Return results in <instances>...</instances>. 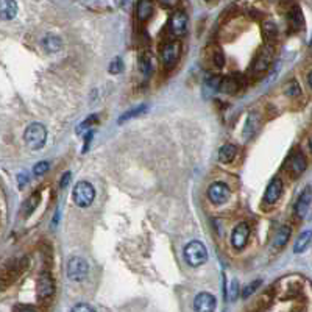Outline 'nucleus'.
<instances>
[{
  "label": "nucleus",
  "mask_w": 312,
  "mask_h": 312,
  "mask_svg": "<svg viewBox=\"0 0 312 312\" xmlns=\"http://www.w3.org/2000/svg\"><path fill=\"white\" fill-rule=\"evenodd\" d=\"M261 286V281H254V282H251V284H248L247 287H245V290L242 292V296L244 298H248V296L256 290V287H259Z\"/></svg>",
  "instance_id": "obj_33"
},
{
  "label": "nucleus",
  "mask_w": 312,
  "mask_h": 312,
  "mask_svg": "<svg viewBox=\"0 0 312 312\" xmlns=\"http://www.w3.org/2000/svg\"><path fill=\"white\" fill-rule=\"evenodd\" d=\"M140 70H142L144 77H150L151 70H153V63H151L150 55H144L142 58H140Z\"/></svg>",
  "instance_id": "obj_23"
},
{
  "label": "nucleus",
  "mask_w": 312,
  "mask_h": 312,
  "mask_svg": "<svg viewBox=\"0 0 312 312\" xmlns=\"http://www.w3.org/2000/svg\"><path fill=\"white\" fill-rule=\"evenodd\" d=\"M180 50H181V44L178 41H170L167 44L163 47V52H161V58H163V63L167 66V67H172L178 58H180Z\"/></svg>",
  "instance_id": "obj_7"
},
{
  "label": "nucleus",
  "mask_w": 312,
  "mask_h": 312,
  "mask_svg": "<svg viewBox=\"0 0 312 312\" xmlns=\"http://www.w3.org/2000/svg\"><path fill=\"white\" fill-rule=\"evenodd\" d=\"M158 2L164 7V8H174L178 5L180 0H158Z\"/></svg>",
  "instance_id": "obj_35"
},
{
  "label": "nucleus",
  "mask_w": 312,
  "mask_h": 312,
  "mask_svg": "<svg viewBox=\"0 0 312 312\" xmlns=\"http://www.w3.org/2000/svg\"><path fill=\"white\" fill-rule=\"evenodd\" d=\"M92 310H94V307H91L89 304H84V303H80L72 307V312H92Z\"/></svg>",
  "instance_id": "obj_34"
},
{
  "label": "nucleus",
  "mask_w": 312,
  "mask_h": 312,
  "mask_svg": "<svg viewBox=\"0 0 312 312\" xmlns=\"http://www.w3.org/2000/svg\"><path fill=\"white\" fill-rule=\"evenodd\" d=\"M211 60H212V63H214L217 67H222V66L225 64V56H223V52H222L219 47H216L214 50L211 52Z\"/></svg>",
  "instance_id": "obj_25"
},
{
  "label": "nucleus",
  "mask_w": 312,
  "mask_h": 312,
  "mask_svg": "<svg viewBox=\"0 0 312 312\" xmlns=\"http://www.w3.org/2000/svg\"><path fill=\"white\" fill-rule=\"evenodd\" d=\"M153 14V0H139L136 8V16L140 22H145Z\"/></svg>",
  "instance_id": "obj_16"
},
{
  "label": "nucleus",
  "mask_w": 312,
  "mask_h": 312,
  "mask_svg": "<svg viewBox=\"0 0 312 312\" xmlns=\"http://www.w3.org/2000/svg\"><path fill=\"white\" fill-rule=\"evenodd\" d=\"M310 202H312V194H310V186H306L301 195L298 197V202L295 205V212L298 217H306L310 211Z\"/></svg>",
  "instance_id": "obj_12"
},
{
  "label": "nucleus",
  "mask_w": 312,
  "mask_h": 312,
  "mask_svg": "<svg viewBox=\"0 0 312 312\" xmlns=\"http://www.w3.org/2000/svg\"><path fill=\"white\" fill-rule=\"evenodd\" d=\"M230 195H231L230 188L226 186L225 183H222V181L212 183L211 186H209V189H208V197H209V200H211L212 203H216V205L225 203V202L230 198Z\"/></svg>",
  "instance_id": "obj_5"
},
{
  "label": "nucleus",
  "mask_w": 312,
  "mask_h": 312,
  "mask_svg": "<svg viewBox=\"0 0 312 312\" xmlns=\"http://www.w3.org/2000/svg\"><path fill=\"white\" fill-rule=\"evenodd\" d=\"M25 144L32 150H39L44 147L46 139H47V130L42 123H32L27 126L24 133Z\"/></svg>",
  "instance_id": "obj_1"
},
{
  "label": "nucleus",
  "mask_w": 312,
  "mask_h": 312,
  "mask_svg": "<svg viewBox=\"0 0 312 312\" xmlns=\"http://www.w3.org/2000/svg\"><path fill=\"white\" fill-rule=\"evenodd\" d=\"M188 16L184 14L183 11H177L174 13L172 16L169 19V27H170V32H172L175 36H183L184 33L188 32Z\"/></svg>",
  "instance_id": "obj_8"
},
{
  "label": "nucleus",
  "mask_w": 312,
  "mask_h": 312,
  "mask_svg": "<svg viewBox=\"0 0 312 312\" xmlns=\"http://www.w3.org/2000/svg\"><path fill=\"white\" fill-rule=\"evenodd\" d=\"M69 181H70V174L67 172V174H64V175H63V180H61V188L67 186Z\"/></svg>",
  "instance_id": "obj_36"
},
{
  "label": "nucleus",
  "mask_w": 312,
  "mask_h": 312,
  "mask_svg": "<svg viewBox=\"0 0 312 312\" xmlns=\"http://www.w3.org/2000/svg\"><path fill=\"white\" fill-rule=\"evenodd\" d=\"M122 69H123V63H122V60L120 58H114L111 63H109V67H108V70H109V74H120L122 72Z\"/></svg>",
  "instance_id": "obj_28"
},
{
  "label": "nucleus",
  "mask_w": 312,
  "mask_h": 312,
  "mask_svg": "<svg viewBox=\"0 0 312 312\" xmlns=\"http://www.w3.org/2000/svg\"><path fill=\"white\" fill-rule=\"evenodd\" d=\"M310 237H312V233L310 231H304L298 239H296L293 251L295 253H304L309 248V245H310Z\"/></svg>",
  "instance_id": "obj_22"
},
{
  "label": "nucleus",
  "mask_w": 312,
  "mask_h": 312,
  "mask_svg": "<svg viewBox=\"0 0 312 312\" xmlns=\"http://www.w3.org/2000/svg\"><path fill=\"white\" fill-rule=\"evenodd\" d=\"M92 136H94V133H88V136H86V144H84V147H83V153H86L88 145L91 144V139H92Z\"/></svg>",
  "instance_id": "obj_37"
},
{
  "label": "nucleus",
  "mask_w": 312,
  "mask_h": 312,
  "mask_svg": "<svg viewBox=\"0 0 312 312\" xmlns=\"http://www.w3.org/2000/svg\"><path fill=\"white\" fill-rule=\"evenodd\" d=\"M42 46H44V49L49 52V53H56L60 52L61 47H63V42L58 36L55 35H49L44 38V41H42Z\"/></svg>",
  "instance_id": "obj_21"
},
{
  "label": "nucleus",
  "mask_w": 312,
  "mask_h": 312,
  "mask_svg": "<svg viewBox=\"0 0 312 312\" xmlns=\"http://www.w3.org/2000/svg\"><path fill=\"white\" fill-rule=\"evenodd\" d=\"M239 296V281L237 279H233L231 281V286H230V293H228V298L231 301H234Z\"/></svg>",
  "instance_id": "obj_31"
},
{
  "label": "nucleus",
  "mask_w": 312,
  "mask_h": 312,
  "mask_svg": "<svg viewBox=\"0 0 312 312\" xmlns=\"http://www.w3.org/2000/svg\"><path fill=\"white\" fill-rule=\"evenodd\" d=\"M286 94L289 97H295V95H298L300 94V86H298V83L296 81H290L287 86H286Z\"/></svg>",
  "instance_id": "obj_30"
},
{
  "label": "nucleus",
  "mask_w": 312,
  "mask_h": 312,
  "mask_svg": "<svg viewBox=\"0 0 312 312\" xmlns=\"http://www.w3.org/2000/svg\"><path fill=\"white\" fill-rule=\"evenodd\" d=\"M55 292V282H53V278L49 275V273H42L39 276V281H38V296L42 300L49 298L52 296Z\"/></svg>",
  "instance_id": "obj_13"
},
{
  "label": "nucleus",
  "mask_w": 312,
  "mask_h": 312,
  "mask_svg": "<svg viewBox=\"0 0 312 312\" xmlns=\"http://www.w3.org/2000/svg\"><path fill=\"white\" fill-rule=\"evenodd\" d=\"M264 35H265V38H267L268 41H272V39L276 36V27H275L273 24H267V25L264 27Z\"/></svg>",
  "instance_id": "obj_32"
},
{
  "label": "nucleus",
  "mask_w": 312,
  "mask_h": 312,
  "mask_svg": "<svg viewBox=\"0 0 312 312\" xmlns=\"http://www.w3.org/2000/svg\"><path fill=\"white\" fill-rule=\"evenodd\" d=\"M248 236H250V228L247 223H239L236 228L233 230L231 234V244L236 250H242L247 242H248Z\"/></svg>",
  "instance_id": "obj_10"
},
{
  "label": "nucleus",
  "mask_w": 312,
  "mask_h": 312,
  "mask_svg": "<svg viewBox=\"0 0 312 312\" xmlns=\"http://www.w3.org/2000/svg\"><path fill=\"white\" fill-rule=\"evenodd\" d=\"M95 122H97V114H92L89 119H86V120H84V122L78 126V128H77V134H83L84 131H88Z\"/></svg>",
  "instance_id": "obj_27"
},
{
  "label": "nucleus",
  "mask_w": 312,
  "mask_h": 312,
  "mask_svg": "<svg viewBox=\"0 0 312 312\" xmlns=\"http://www.w3.org/2000/svg\"><path fill=\"white\" fill-rule=\"evenodd\" d=\"M89 265L83 258H72L67 262V276L72 281H83L88 276Z\"/></svg>",
  "instance_id": "obj_4"
},
{
  "label": "nucleus",
  "mask_w": 312,
  "mask_h": 312,
  "mask_svg": "<svg viewBox=\"0 0 312 312\" xmlns=\"http://www.w3.org/2000/svg\"><path fill=\"white\" fill-rule=\"evenodd\" d=\"M49 169H50V164H49L47 161H41V163H38V164L35 166L33 174H35L36 177H41V175H44L46 172H49Z\"/></svg>",
  "instance_id": "obj_29"
},
{
  "label": "nucleus",
  "mask_w": 312,
  "mask_h": 312,
  "mask_svg": "<svg viewBox=\"0 0 312 312\" xmlns=\"http://www.w3.org/2000/svg\"><path fill=\"white\" fill-rule=\"evenodd\" d=\"M184 259L191 267H198L208 261V250L200 240H192L184 247Z\"/></svg>",
  "instance_id": "obj_2"
},
{
  "label": "nucleus",
  "mask_w": 312,
  "mask_h": 312,
  "mask_svg": "<svg viewBox=\"0 0 312 312\" xmlns=\"http://www.w3.org/2000/svg\"><path fill=\"white\" fill-rule=\"evenodd\" d=\"M222 92L225 94H234L240 89V81L237 77H226V78H220L219 88Z\"/></svg>",
  "instance_id": "obj_17"
},
{
  "label": "nucleus",
  "mask_w": 312,
  "mask_h": 312,
  "mask_svg": "<svg viewBox=\"0 0 312 312\" xmlns=\"http://www.w3.org/2000/svg\"><path fill=\"white\" fill-rule=\"evenodd\" d=\"M290 21H292V25L295 28L303 27V16H301L300 8H293V11L290 13Z\"/></svg>",
  "instance_id": "obj_26"
},
{
  "label": "nucleus",
  "mask_w": 312,
  "mask_h": 312,
  "mask_svg": "<svg viewBox=\"0 0 312 312\" xmlns=\"http://www.w3.org/2000/svg\"><path fill=\"white\" fill-rule=\"evenodd\" d=\"M72 198L77 206L80 208H88L92 205L94 198H95V189L91 183L88 181H80L77 183V186L74 188Z\"/></svg>",
  "instance_id": "obj_3"
},
{
  "label": "nucleus",
  "mask_w": 312,
  "mask_h": 312,
  "mask_svg": "<svg viewBox=\"0 0 312 312\" xmlns=\"http://www.w3.org/2000/svg\"><path fill=\"white\" fill-rule=\"evenodd\" d=\"M281 194H282V181H281V178L276 177L268 183L265 194H264V200L268 205H275L281 198Z\"/></svg>",
  "instance_id": "obj_11"
},
{
  "label": "nucleus",
  "mask_w": 312,
  "mask_h": 312,
  "mask_svg": "<svg viewBox=\"0 0 312 312\" xmlns=\"http://www.w3.org/2000/svg\"><path fill=\"white\" fill-rule=\"evenodd\" d=\"M147 109V106L145 105H142V106H137V108H134V109H131V111H128V112H125V114L119 119V123H123L125 120H130V119H133V117H136V116H139V114H142V112Z\"/></svg>",
  "instance_id": "obj_24"
},
{
  "label": "nucleus",
  "mask_w": 312,
  "mask_h": 312,
  "mask_svg": "<svg viewBox=\"0 0 312 312\" xmlns=\"http://www.w3.org/2000/svg\"><path fill=\"white\" fill-rule=\"evenodd\" d=\"M13 309H14V310H35L33 306H21V304H19V306H14Z\"/></svg>",
  "instance_id": "obj_38"
},
{
  "label": "nucleus",
  "mask_w": 312,
  "mask_h": 312,
  "mask_svg": "<svg viewBox=\"0 0 312 312\" xmlns=\"http://www.w3.org/2000/svg\"><path fill=\"white\" fill-rule=\"evenodd\" d=\"M286 169H287V172L293 178L300 177L306 170V158H304V154L301 151H298V150L292 151L287 163H286Z\"/></svg>",
  "instance_id": "obj_6"
},
{
  "label": "nucleus",
  "mask_w": 312,
  "mask_h": 312,
  "mask_svg": "<svg viewBox=\"0 0 312 312\" xmlns=\"http://www.w3.org/2000/svg\"><path fill=\"white\" fill-rule=\"evenodd\" d=\"M114 2H116V5H117V7H122V8H123L126 4L130 2V0H114Z\"/></svg>",
  "instance_id": "obj_39"
},
{
  "label": "nucleus",
  "mask_w": 312,
  "mask_h": 312,
  "mask_svg": "<svg viewBox=\"0 0 312 312\" xmlns=\"http://www.w3.org/2000/svg\"><path fill=\"white\" fill-rule=\"evenodd\" d=\"M237 154V148L233 144H225L220 150H219V161L223 164H230Z\"/></svg>",
  "instance_id": "obj_20"
},
{
  "label": "nucleus",
  "mask_w": 312,
  "mask_h": 312,
  "mask_svg": "<svg viewBox=\"0 0 312 312\" xmlns=\"http://www.w3.org/2000/svg\"><path fill=\"white\" fill-rule=\"evenodd\" d=\"M217 306V300L214 295H211L208 292H202L195 296L194 300V309L197 312H212Z\"/></svg>",
  "instance_id": "obj_9"
},
{
  "label": "nucleus",
  "mask_w": 312,
  "mask_h": 312,
  "mask_svg": "<svg viewBox=\"0 0 312 312\" xmlns=\"http://www.w3.org/2000/svg\"><path fill=\"white\" fill-rule=\"evenodd\" d=\"M289 237H290V228L289 226H286V225H282V226H279V228L276 230V234H275V237H273V248H282L286 244H287V240H289Z\"/></svg>",
  "instance_id": "obj_18"
},
{
  "label": "nucleus",
  "mask_w": 312,
  "mask_h": 312,
  "mask_svg": "<svg viewBox=\"0 0 312 312\" xmlns=\"http://www.w3.org/2000/svg\"><path fill=\"white\" fill-rule=\"evenodd\" d=\"M273 60V49L272 47H264L259 55L256 56V60H254V64H253V70L254 72H264L265 69H268Z\"/></svg>",
  "instance_id": "obj_14"
},
{
  "label": "nucleus",
  "mask_w": 312,
  "mask_h": 312,
  "mask_svg": "<svg viewBox=\"0 0 312 312\" xmlns=\"http://www.w3.org/2000/svg\"><path fill=\"white\" fill-rule=\"evenodd\" d=\"M18 16V2L16 0H0V19L11 21Z\"/></svg>",
  "instance_id": "obj_15"
},
{
  "label": "nucleus",
  "mask_w": 312,
  "mask_h": 312,
  "mask_svg": "<svg viewBox=\"0 0 312 312\" xmlns=\"http://www.w3.org/2000/svg\"><path fill=\"white\" fill-rule=\"evenodd\" d=\"M39 202H41V194H39V192L32 194V195L25 200V203L22 205V209H21L22 216H24V217H28L30 214H33V211L38 208Z\"/></svg>",
  "instance_id": "obj_19"
}]
</instances>
